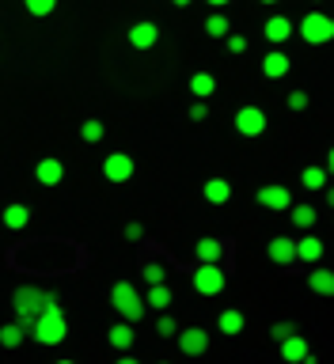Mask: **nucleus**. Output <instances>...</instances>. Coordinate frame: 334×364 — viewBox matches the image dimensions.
<instances>
[{"mask_svg":"<svg viewBox=\"0 0 334 364\" xmlns=\"http://www.w3.org/2000/svg\"><path fill=\"white\" fill-rule=\"evenodd\" d=\"M46 304H57V292H46L38 284H19L11 292V307H16V323H23V330L31 334V323L38 318V311Z\"/></svg>","mask_w":334,"mask_h":364,"instance_id":"obj_1","label":"nucleus"},{"mask_svg":"<svg viewBox=\"0 0 334 364\" xmlns=\"http://www.w3.org/2000/svg\"><path fill=\"white\" fill-rule=\"evenodd\" d=\"M68 334V323H65V311H61V304H46L38 318L31 323V338L38 341V346H61Z\"/></svg>","mask_w":334,"mask_h":364,"instance_id":"obj_2","label":"nucleus"},{"mask_svg":"<svg viewBox=\"0 0 334 364\" xmlns=\"http://www.w3.org/2000/svg\"><path fill=\"white\" fill-rule=\"evenodd\" d=\"M110 304H114V311H118L122 318H130V323H141L145 311H148V307H145V296L137 292L130 281H118V284H114V289H110Z\"/></svg>","mask_w":334,"mask_h":364,"instance_id":"obj_3","label":"nucleus"},{"mask_svg":"<svg viewBox=\"0 0 334 364\" xmlns=\"http://www.w3.org/2000/svg\"><path fill=\"white\" fill-rule=\"evenodd\" d=\"M296 34H301L308 46H327V42H334V16H327V11H308V16L296 23Z\"/></svg>","mask_w":334,"mask_h":364,"instance_id":"obj_4","label":"nucleus"},{"mask_svg":"<svg viewBox=\"0 0 334 364\" xmlns=\"http://www.w3.org/2000/svg\"><path fill=\"white\" fill-rule=\"evenodd\" d=\"M228 277L221 273V262H202L198 273H194V292L198 296H221Z\"/></svg>","mask_w":334,"mask_h":364,"instance_id":"obj_5","label":"nucleus"},{"mask_svg":"<svg viewBox=\"0 0 334 364\" xmlns=\"http://www.w3.org/2000/svg\"><path fill=\"white\" fill-rule=\"evenodd\" d=\"M232 122H236V133H239V136H262V133H266V125H270L266 110H262V107H251V102L236 110Z\"/></svg>","mask_w":334,"mask_h":364,"instance_id":"obj_6","label":"nucleus"},{"mask_svg":"<svg viewBox=\"0 0 334 364\" xmlns=\"http://www.w3.org/2000/svg\"><path fill=\"white\" fill-rule=\"evenodd\" d=\"M133 156L130 152H110L107 159H103V175H107V182H130L133 178Z\"/></svg>","mask_w":334,"mask_h":364,"instance_id":"obj_7","label":"nucleus"},{"mask_svg":"<svg viewBox=\"0 0 334 364\" xmlns=\"http://www.w3.org/2000/svg\"><path fill=\"white\" fill-rule=\"evenodd\" d=\"M175 341H179V353H182V357H202V353L209 349V334H205L202 326H187V330H179Z\"/></svg>","mask_w":334,"mask_h":364,"instance_id":"obj_8","label":"nucleus"},{"mask_svg":"<svg viewBox=\"0 0 334 364\" xmlns=\"http://www.w3.org/2000/svg\"><path fill=\"white\" fill-rule=\"evenodd\" d=\"M255 201L262 205V209H273V213H281V209H289V205H293V193H289V186H281V182H273V186H259Z\"/></svg>","mask_w":334,"mask_h":364,"instance_id":"obj_9","label":"nucleus"},{"mask_svg":"<svg viewBox=\"0 0 334 364\" xmlns=\"http://www.w3.org/2000/svg\"><path fill=\"white\" fill-rule=\"evenodd\" d=\"M266 255H270L273 266H293V262H296V239H289V235L270 239V243H266Z\"/></svg>","mask_w":334,"mask_h":364,"instance_id":"obj_10","label":"nucleus"},{"mask_svg":"<svg viewBox=\"0 0 334 364\" xmlns=\"http://www.w3.org/2000/svg\"><path fill=\"white\" fill-rule=\"evenodd\" d=\"M156 42H160V27L152 19H141V23H133V27H130V46H133V50H152Z\"/></svg>","mask_w":334,"mask_h":364,"instance_id":"obj_11","label":"nucleus"},{"mask_svg":"<svg viewBox=\"0 0 334 364\" xmlns=\"http://www.w3.org/2000/svg\"><path fill=\"white\" fill-rule=\"evenodd\" d=\"M262 34H266L273 46H285V42H289L293 34H296V23H293L289 16H270L266 27H262Z\"/></svg>","mask_w":334,"mask_h":364,"instance_id":"obj_12","label":"nucleus"},{"mask_svg":"<svg viewBox=\"0 0 334 364\" xmlns=\"http://www.w3.org/2000/svg\"><path fill=\"white\" fill-rule=\"evenodd\" d=\"M289 68H293V57L285 50H270L266 57H262V76H266V80H281Z\"/></svg>","mask_w":334,"mask_h":364,"instance_id":"obj_13","label":"nucleus"},{"mask_svg":"<svg viewBox=\"0 0 334 364\" xmlns=\"http://www.w3.org/2000/svg\"><path fill=\"white\" fill-rule=\"evenodd\" d=\"M278 346H281V357L289 360V364H301V360H308V353H312L301 330H296V334H289V338H281Z\"/></svg>","mask_w":334,"mask_h":364,"instance_id":"obj_14","label":"nucleus"},{"mask_svg":"<svg viewBox=\"0 0 334 364\" xmlns=\"http://www.w3.org/2000/svg\"><path fill=\"white\" fill-rule=\"evenodd\" d=\"M34 178H38L42 186H57V182L65 178V164L53 156H46V159H38V167H34Z\"/></svg>","mask_w":334,"mask_h":364,"instance_id":"obj_15","label":"nucleus"},{"mask_svg":"<svg viewBox=\"0 0 334 364\" xmlns=\"http://www.w3.org/2000/svg\"><path fill=\"white\" fill-rule=\"evenodd\" d=\"M323 239H319V235H312V232H308L304 239H296V262H308V266H312V262H319V258H323Z\"/></svg>","mask_w":334,"mask_h":364,"instance_id":"obj_16","label":"nucleus"},{"mask_svg":"<svg viewBox=\"0 0 334 364\" xmlns=\"http://www.w3.org/2000/svg\"><path fill=\"white\" fill-rule=\"evenodd\" d=\"M244 311H239V307H228V311H221L216 315V330H221V334H228V338H236V334H244Z\"/></svg>","mask_w":334,"mask_h":364,"instance_id":"obj_17","label":"nucleus"},{"mask_svg":"<svg viewBox=\"0 0 334 364\" xmlns=\"http://www.w3.org/2000/svg\"><path fill=\"white\" fill-rule=\"evenodd\" d=\"M202 193H205V201H209V205H228V201H232V182H228V178H209Z\"/></svg>","mask_w":334,"mask_h":364,"instance_id":"obj_18","label":"nucleus"},{"mask_svg":"<svg viewBox=\"0 0 334 364\" xmlns=\"http://www.w3.org/2000/svg\"><path fill=\"white\" fill-rule=\"evenodd\" d=\"M308 289H312L315 296H334V269H312L308 273Z\"/></svg>","mask_w":334,"mask_h":364,"instance_id":"obj_19","label":"nucleus"},{"mask_svg":"<svg viewBox=\"0 0 334 364\" xmlns=\"http://www.w3.org/2000/svg\"><path fill=\"white\" fill-rule=\"evenodd\" d=\"M171 289H167V281H160V284H148V296H145V307H156V311H167L171 307Z\"/></svg>","mask_w":334,"mask_h":364,"instance_id":"obj_20","label":"nucleus"},{"mask_svg":"<svg viewBox=\"0 0 334 364\" xmlns=\"http://www.w3.org/2000/svg\"><path fill=\"white\" fill-rule=\"evenodd\" d=\"M133 338H137V334H133V323H130V318H122V323L110 326V346H114V349H122V353L133 349Z\"/></svg>","mask_w":334,"mask_h":364,"instance_id":"obj_21","label":"nucleus"},{"mask_svg":"<svg viewBox=\"0 0 334 364\" xmlns=\"http://www.w3.org/2000/svg\"><path fill=\"white\" fill-rule=\"evenodd\" d=\"M31 224V209L23 201H11L8 209H4V228H11V232H19V228H27Z\"/></svg>","mask_w":334,"mask_h":364,"instance_id":"obj_22","label":"nucleus"},{"mask_svg":"<svg viewBox=\"0 0 334 364\" xmlns=\"http://www.w3.org/2000/svg\"><path fill=\"white\" fill-rule=\"evenodd\" d=\"M213 91H216V76L213 73H194L190 76V95L194 99H209Z\"/></svg>","mask_w":334,"mask_h":364,"instance_id":"obj_23","label":"nucleus"},{"mask_svg":"<svg viewBox=\"0 0 334 364\" xmlns=\"http://www.w3.org/2000/svg\"><path fill=\"white\" fill-rule=\"evenodd\" d=\"M194 250H198V262H221V255H224V243H221V239H213V235H202Z\"/></svg>","mask_w":334,"mask_h":364,"instance_id":"obj_24","label":"nucleus"},{"mask_svg":"<svg viewBox=\"0 0 334 364\" xmlns=\"http://www.w3.org/2000/svg\"><path fill=\"white\" fill-rule=\"evenodd\" d=\"M289 216H293L296 228H304V232H312L315 220H319V213L312 209V205H289Z\"/></svg>","mask_w":334,"mask_h":364,"instance_id":"obj_25","label":"nucleus"},{"mask_svg":"<svg viewBox=\"0 0 334 364\" xmlns=\"http://www.w3.org/2000/svg\"><path fill=\"white\" fill-rule=\"evenodd\" d=\"M228 31H232V23H228V16H224V11L221 8H216L213 11V16L209 19H205V34H209V38H224V34Z\"/></svg>","mask_w":334,"mask_h":364,"instance_id":"obj_26","label":"nucleus"},{"mask_svg":"<svg viewBox=\"0 0 334 364\" xmlns=\"http://www.w3.org/2000/svg\"><path fill=\"white\" fill-rule=\"evenodd\" d=\"M23 338H27V330H23V323H8V326H0V346H4V349H16V346H23Z\"/></svg>","mask_w":334,"mask_h":364,"instance_id":"obj_27","label":"nucleus"},{"mask_svg":"<svg viewBox=\"0 0 334 364\" xmlns=\"http://www.w3.org/2000/svg\"><path fill=\"white\" fill-rule=\"evenodd\" d=\"M327 178H330V175H327V167H315V164L301 171V182H304L308 190H323V186H327Z\"/></svg>","mask_w":334,"mask_h":364,"instance_id":"obj_28","label":"nucleus"},{"mask_svg":"<svg viewBox=\"0 0 334 364\" xmlns=\"http://www.w3.org/2000/svg\"><path fill=\"white\" fill-rule=\"evenodd\" d=\"M80 136H84L88 144H99L103 136H107V125H103L99 118H88L84 125H80Z\"/></svg>","mask_w":334,"mask_h":364,"instance_id":"obj_29","label":"nucleus"},{"mask_svg":"<svg viewBox=\"0 0 334 364\" xmlns=\"http://www.w3.org/2000/svg\"><path fill=\"white\" fill-rule=\"evenodd\" d=\"M285 102H289L293 114H304L308 107H312V95H308L304 87H296V91H289V99H285Z\"/></svg>","mask_w":334,"mask_h":364,"instance_id":"obj_30","label":"nucleus"},{"mask_svg":"<svg viewBox=\"0 0 334 364\" xmlns=\"http://www.w3.org/2000/svg\"><path fill=\"white\" fill-rule=\"evenodd\" d=\"M156 334H160V338H175V334H179V323H175V315L160 311V318H156Z\"/></svg>","mask_w":334,"mask_h":364,"instance_id":"obj_31","label":"nucleus"},{"mask_svg":"<svg viewBox=\"0 0 334 364\" xmlns=\"http://www.w3.org/2000/svg\"><path fill=\"white\" fill-rule=\"evenodd\" d=\"M141 277L148 284H160V281H167V269H164V262H148V266L141 269Z\"/></svg>","mask_w":334,"mask_h":364,"instance_id":"obj_32","label":"nucleus"},{"mask_svg":"<svg viewBox=\"0 0 334 364\" xmlns=\"http://www.w3.org/2000/svg\"><path fill=\"white\" fill-rule=\"evenodd\" d=\"M23 8H27L31 16H38V19H42V16H50V11L57 8V0H23Z\"/></svg>","mask_w":334,"mask_h":364,"instance_id":"obj_33","label":"nucleus"},{"mask_svg":"<svg viewBox=\"0 0 334 364\" xmlns=\"http://www.w3.org/2000/svg\"><path fill=\"white\" fill-rule=\"evenodd\" d=\"M224 46H228V53H232V57L247 53V38H244V34H232V31H228V34H224Z\"/></svg>","mask_w":334,"mask_h":364,"instance_id":"obj_34","label":"nucleus"},{"mask_svg":"<svg viewBox=\"0 0 334 364\" xmlns=\"http://www.w3.org/2000/svg\"><path fill=\"white\" fill-rule=\"evenodd\" d=\"M296 330H301V326H296L293 318H285V323H273V326H270V334H273V341H281V338L296 334Z\"/></svg>","mask_w":334,"mask_h":364,"instance_id":"obj_35","label":"nucleus"},{"mask_svg":"<svg viewBox=\"0 0 334 364\" xmlns=\"http://www.w3.org/2000/svg\"><path fill=\"white\" fill-rule=\"evenodd\" d=\"M122 235L130 239V243H141V239H145V224L141 220H130V224L122 228Z\"/></svg>","mask_w":334,"mask_h":364,"instance_id":"obj_36","label":"nucleus"},{"mask_svg":"<svg viewBox=\"0 0 334 364\" xmlns=\"http://www.w3.org/2000/svg\"><path fill=\"white\" fill-rule=\"evenodd\" d=\"M209 118V107H205V99H194L190 102V122H205Z\"/></svg>","mask_w":334,"mask_h":364,"instance_id":"obj_37","label":"nucleus"},{"mask_svg":"<svg viewBox=\"0 0 334 364\" xmlns=\"http://www.w3.org/2000/svg\"><path fill=\"white\" fill-rule=\"evenodd\" d=\"M205 4H209V8L216 11V8H224V4H232V0H205Z\"/></svg>","mask_w":334,"mask_h":364,"instance_id":"obj_38","label":"nucleus"},{"mask_svg":"<svg viewBox=\"0 0 334 364\" xmlns=\"http://www.w3.org/2000/svg\"><path fill=\"white\" fill-rule=\"evenodd\" d=\"M327 175H334V148L327 152Z\"/></svg>","mask_w":334,"mask_h":364,"instance_id":"obj_39","label":"nucleus"},{"mask_svg":"<svg viewBox=\"0 0 334 364\" xmlns=\"http://www.w3.org/2000/svg\"><path fill=\"white\" fill-rule=\"evenodd\" d=\"M323 190H327V205L334 209V186H323Z\"/></svg>","mask_w":334,"mask_h":364,"instance_id":"obj_40","label":"nucleus"},{"mask_svg":"<svg viewBox=\"0 0 334 364\" xmlns=\"http://www.w3.org/2000/svg\"><path fill=\"white\" fill-rule=\"evenodd\" d=\"M171 4H175V8H190L194 0H171Z\"/></svg>","mask_w":334,"mask_h":364,"instance_id":"obj_41","label":"nucleus"},{"mask_svg":"<svg viewBox=\"0 0 334 364\" xmlns=\"http://www.w3.org/2000/svg\"><path fill=\"white\" fill-rule=\"evenodd\" d=\"M262 4H278V0H262Z\"/></svg>","mask_w":334,"mask_h":364,"instance_id":"obj_42","label":"nucleus"}]
</instances>
